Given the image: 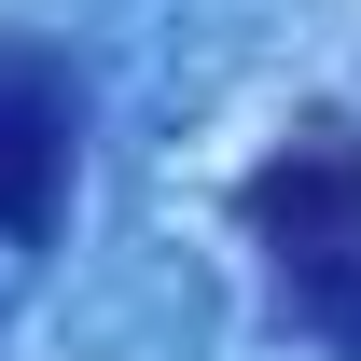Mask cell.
Wrapping results in <instances>:
<instances>
[{"label":"cell","mask_w":361,"mask_h":361,"mask_svg":"<svg viewBox=\"0 0 361 361\" xmlns=\"http://www.w3.org/2000/svg\"><path fill=\"white\" fill-rule=\"evenodd\" d=\"M236 223L264 250L278 319L306 348L361 361V126L348 111H292V139L236 180Z\"/></svg>","instance_id":"1"},{"label":"cell","mask_w":361,"mask_h":361,"mask_svg":"<svg viewBox=\"0 0 361 361\" xmlns=\"http://www.w3.org/2000/svg\"><path fill=\"white\" fill-rule=\"evenodd\" d=\"M70 167H84V70L0 28V236H56Z\"/></svg>","instance_id":"2"}]
</instances>
